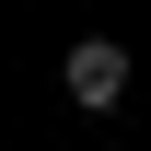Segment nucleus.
Returning a JSON list of instances; mask_svg holds the SVG:
<instances>
[{"mask_svg":"<svg viewBox=\"0 0 151 151\" xmlns=\"http://www.w3.org/2000/svg\"><path fill=\"white\" fill-rule=\"evenodd\" d=\"M58 81H70V105H81V116H105L116 93H128V47H116V35H81L70 58H58Z\"/></svg>","mask_w":151,"mask_h":151,"instance_id":"1","label":"nucleus"}]
</instances>
